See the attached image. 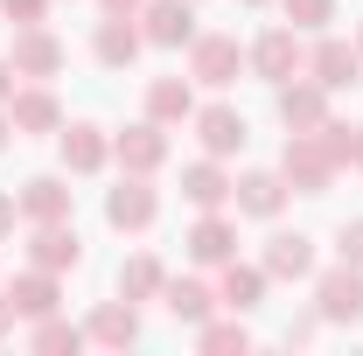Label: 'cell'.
I'll return each mask as SVG.
<instances>
[{
	"mask_svg": "<svg viewBox=\"0 0 363 356\" xmlns=\"http://www.w3.org/2000/svg\"><path fill=\"white\" fill-rule=\"evenodd\" d=\"M112 161L126 168V175H154L161 161H168V133H161V119H140L126 133H112Z\"/></svg>",
	"mask_w": 363,
	"mask_h": 356,
	"instance_id": "9c48e42d",
	"label": "cell"
},
{
	"mask_svg": "<svg viewBox=\"0 0 363 356\" xmlns=\"http://www.w3.org/2000/svg\"><path fill=\"white\" fill-rule=\"evenodd\" d=\"M7 133H14V119H7V105H0V147H7Z\"/></svg>",
	"mask_w": 363,
	"mask_h": 356,
	"instance_id": "8d00e7d4",
	"label": "cell"
},
{
	"mask_svg": "<svg viewBox=\"0 0 363 356\" xmlns=\"http://www.w3.org/2000/svg\"><path fill=\"white\" fill-rule=\"evenodd\" d=\"M259 301H266V266H238V259H224V279H217V308L252 314Z\"/></svg>",
	"mask_w": 363,
	"mask_h": 356,
	"instance_id": "7402d4cb",
	"label": "cell"
},
{
	"mask_svg": "<svg viewBox=\"0 0 363 356\" xmlns=\"http://www.w3.org/2000/svg\"><path fill=\"white\" fill-rule=\"evenodd\" d=\"M14 217H21V203H14V196H0V245H7V230H14Z\"/></svg>",
	"mask_w": 363,
	"mask_h": 356,
	"instance_id": "d6a6232c",
	"label": "cell"
},
{
	"mask_svg": "<svg viewBox=\"0 0 363 356\" xmlns=\"http://www.w3.org/2000/svg\"><path fill=\"white\" fill-rule=\"evenodd\" d=\"M238 70H245V49H238V35H196V43H189V77H196V84L224 91Z\"/></svg>",
	"mask_w": 363,
	"mask_h": 356,
	"instance_id": "52a82bcc",
	"label": "cell"
},
{
	"mask_svg": "<svg viewBox=\"0 0 363 356\" xmlns=\"http://www.w3.org/2000/svg\"><path fill=\"white\" fill-rule=\"evenodd\" d=\"M279 175H286V189H301V196H321L328 182L342 175V161H335V147H328V133H286V154H279Z\"/></svg>",
	"mask_w": 363,
	"mask_h": 356,
	"instance_id": "6da1fadb",
	"label": "cell"
},
{
	"mask_svg": "<svg viewBox=\"0 0 363 356\" xmlns=\"http://www.w3.org/2000/svg\"><path fill=\"white\" fill-rule=\"evenodd\" d=\"M7 98H14V63L0 56V105H7Z\"/></svg>",
	"mask_w": 363,
	"mask_h": 356,
	"instance_id": "d590c367",
	"label": "cell"
},
{
	"mask_svg": "<svg viewBox=\"0 0 363 356\" xmlns=\"http://www.w3.org/2000/svg\"><path fill=\"white\" fill-rule=\"evenodd\" d=\"M301 77H315L328 98H335V91H357L363 84V49L342 43V35H321V43L308 49V70H301Z\"/></svg>",
	"mask_w": 363,
	"mask_h": 356,
	"instance_id": "7a4b0ae2",
	"label": "cell"
},
{
	"mask_svg": "<svg viewBox=\"0 0 363 356\" xmlns=\"http://www.w3.org/2000/svg\"><path fill=\"white\" fill-rule=\"evenodd\" d=\"M279 7H286L294 28H328L335 21V0H279Z\"/></svg>",
	"mask_w": 363,
	"mask_h": 356,
	"instance_id": "f546056e",
	"label": "cell"
},
{
	"mask_svg": "<svg viewBox=\"0 0 363 356\" xmlns=\"http://www.w3.org/2000/svg\"><path fill=\"white\" fill-rule=\"evenodd\" d=\"M335 252H342L350 266H363V217H357V223H342V238H335Z\"/></svg>",
	"mask_w": 363,
	"mask_h": 356,
	"instance_id": "1f68e13d",
	"label": "cell"
},
{
	"mask_svg": "<svg viewBox=\"0 0 363 356\" xmlns=\"http://www.w3.org/2000/svg\"><path fill=\"white\" fill-rule=\"evenodd\" d=\"M286 196H294V189H286L279 168H252V175L230 182V203H238L245 217H279V210H286Z\"/></svg>",
	"mask_w": 363,
	"mask_h": 356,
	"instance_id": "7c38bea8",
	"label": "cell"
},
{
	"mask_svg": "<svg viewBox=\"0 0 363 356\" xmlns=\"http://www.w3.org/2000/svg\"><path fill=\"white\" fill-rule=\"evenodd\" d=\"M266 84H286V77H301L308 70V43H301V28L286 21V28H266L259 43H252V56H245Z\"/></svg>",
	"mask_w": 363,
	"mask_h": 356,
	"instance_id": "3957f363",
	"label": "cell"
},
{
	"mask_svg": "<svg viewBox=\"0 0 363 356\" xmlns=\"http://www.w3.org/2000/svg\"><path fill=\"white\" fill-rule=\"evenodd\" d=\"M196 140H203V154H245V140H252V126H245V112L238 105H203L196 112Z\"/></svg>",
	"mask_w": 363,
	"mask_h": 356,
	"instance_id": "4fadbf2b",
	"label": "cell"
},
{
	"mask_svg": "<svg viewBox=\"0 0 363 356\" xmlns=\"http://www.w3.org/2000/svg\"><path fill=\"white\" fill-rule=\"evenodd\" d=\"M279 119H286V133H315V126H328V91L308 77V84H279Z\"/></svg>",
	"mask_w": 363,
	"mask_h": 356,
	"instance_id": "9a60e30c",
	"label": "cell"
},
{
	"mask_svg": "<svg viewBox=\"0 0 363 356\" xmlns=\"http://www.w3.org/2000/svg\"><path fill=\"white\" fill-rule=\"evenodd\" d=\"M7 119H14V133H56L63 126V105H56L49 84H28V91L7 98Z\"/></svg>",
	"mask_w": 363,
	"mask_h": 356,
	"instance_id": "e0dca14e",
	"label": "cell"
},
{
	"mask_svg": "<svg viewBox=\"0 0 363 356\" xmlns=\"http://www.w3.org/2000/svg\"><path fill=\"white\" fill-rule=\"evenodd\" d=\"M147 119H161V126L196 119V91H189V77H154V84H147Z\"/></svg>",
	"mask_w": 363,
	"mask_h": 356,
	"instance_id": "d4e9b609",
	"label": "cell"
},
{
	"mask_svg": "<svg viewBox=\"0 0 363 356\" xmlns=\"http://www.w3.org/2000/svg\"><path fill=\"white\" fill-rule=\"evenodd\" d=\"M161 308L175 314V321H189V328H203V321L217 314V287H210V279H168V287H161Z\"/></svg>",
	"mask_w": 363,
	"mask_h": 356,
	"instance_id": "44dd1931",
	"label": "cell"
},
{
	"mask_svg": "<svg viewBox=\"0 0 363 356\" xmlns=\"http://www.w3.org/2000/svg\"><path fill=\"white\" fill-rule=\"evenodd\" d=\"M161 287H168V272H161V259H154V252H140V259H126V266H119V301H154V294H161Z\"/></svg>",
	"mask_w": 363,
	"mask_h": 356,
	"instance_id": "484cf974",
	"label": "cell"
},
{
	"mask_svg": "<svg viewBox=\"0 0 363 356\" xmlns=\"http://www.w3.org/2000/svg\"><path fill=\"white\" fill-rule=\"evenodd\" d=\"M133 21L154 49H189L196 43V0H147Z\"/></svg>",
	"mask_w": 363,
	"mask_h": 356,
	"instance_id": "5b68a950",
	"label": "cell"
},
{
	"mask_svg": "<svg viewBox=\"0 0 363 356\" xmlns=\"http://www.w3.org/2000/svg\"><path fill=\"white\" fill-rule=\"evenodd\" d=\"M14 203H21L28 223H63V217H70V182H63V175H35V182H21Z\"/></svg>",
	"mask_w": 363,
	"mask_h": 356,
	"instance_id": "ffe728a7",
	"label": "cell"
},
{
	"mask_svg": "<svg viewBox=\"0 0 363 356\" xmlns=\"http://www.w3.org/2000/svg\"><path fill=\"white\" fill-rule=\"evenodd\" d=\"M245 7H259V0H245Z\"/></svg>",
	"mask_w": 363,
	"mask_h": 356,
	"instance_id": "f35d334b",
	"label": "cell"
},
{
	"mask_svg": "<svg viewBox=\"0 0 363 356\" xmlns=\"http://www.w3.org/2000/svg\"><path fill=\"white\" fill-rule=\"evenodd\" d=\"M259 266H266V279H308V272H315V238H301V230H272Z\"/></svg>",
	"mask_w": 363,
	"mask_h": 356,
	"instance_id": "2e32d148",
	"label": "cell"
},
{
	"mask_svg": "<svg viewBox=\"0 0 363 356\" xmlns=\"http://www.w3.org/2000/svg\"><path fill=\"white\" fill-rule=\"evenodd\" d=\"M28 266L77 272V266H84V238H77V223H70V217H63V223H35V230H28Z\"/></svg>",
	"mask_w": 363,
	"mask_h": 356,
	"instance_id": "8992f818",
	"label": "cell"
},
{
	"mask_svg": "<svg viewBox=\"0 0 363 356\" xmlns=\"http://www.w3.org/2000/svg\"><path fill=\"white\" fill-rule=\"evenodd\" d=\"M0 14H7L14 28H35V21L49 14V0H0Z\"/></svg>",
	"mask_w": 363,
	"mask_h": 356,
	"instance_id": "4dcf8cb0",
	"label": "cell"
},
{
	"mask_svg": "<svg viewBox=\"0 0 363 356\" xmlns=\"http://www.w3.org/2000/svg\"><path fill=\"white\" fill-rule=\"evenodd\" d=\"M140 43H147V35L133 28V14H105L98 35H91V56H98L105 70H126V63L140 56Z\"/></svg>",
	"mask_w": 363,
	"mask_h": 356,
	"instance_id": "ac0fdd59",
	"label": "cell"
},
{
	"mask_svg": "<svg viewBox=\"0 0 363 356\" xmlns=\"http://www.w3.org/2000/svg\"><path fill=\"white\" fill-rule=\"evenodd\" d=\"M63 56H70V49L56 43V35H49L43 21H35V28H14V49H7V63H14V77H35V84L63 70Z\"/></svg>",
	"mask_w": 363,
	"mask_h": 356,
	"instance_id": "ba28073f",
	"label": "cell"
},
{
	"mask_svg": "<svg viewBox=\"0 0 363 356\" xmlns=\"http://www.w3.org/2000/svg\"><path fill=\"white\" fill-rule=\"evenodd\" d=\"M189 259H196V266H224V259H238V223H230L224 210H203V217L189 223Z\"/></svg>",
	"mask_w": 363,
	"mask_h": 356,
	"instance_id": "5bb4252c",
	"label": "cell"
},
{
	"mask_svg": "<svg viewBox=\"0 0 363 356\" xmlns=\"http://www.w3.org/2000/svg\"><path fill=\"white\" fill-rule=\"evenodd\" d=\"M182 196H189L196 210H224V203H230V175L217 168V154H203V161L182 168Z\"/></svg>",
	"mask_w": 363,
	"mask_h": 356,
	"instance_id": "603a6c76",
	"label": "cell"
},
{
	"mask_svg": "<svg viewBox=\"0 0 363 356\" xmlns=\"http://www.w3.org/2000/svg\"><path fill=\"white\" fill-rule=\"evenodd\" d=\"M357 49H363V21H357Z\"/></svg>",
	"mask_w": 363,
	"mask_h": 356,
	"instance_id": "74e56055",
	"label": "cell"
},
{
	"mask_svg": "<svg viewBox=\"0 0 363 356\" xmlns=\"http://www.w3.org/2000/svg\"><path fill=\"white\" fill-rule=\"evenodd\" d=\"M315 314L321 321H335V328H350V321H363V266H342L321 272L315 279Z\"/></svg>",
	"mask_w": 363,
	"mask_h": 356,
	"instance_id": "277c9868",
	"label": "cell"
},
{
	"mask_svg": "<svg viewBox=\"0 0 363 356\" xmlns=\"http://www.w3.org/2000/svg\"><path fill=\"white\" fill-rule=\"evenodd\" d=\"M98 7H105V14H140L147 0H98Z\"/></svg>",
	"mask_w": 363,
	"mask_h": 356,
	"instance_id": "e575fe53",
	"label": "cell"
},
{
	"mask_svg": "<svg viewBox=\"0 0 363 356\" xmlns=\"http://www.w3.org/2000/svg\"><path fill=\"white\" fill-rule=\"evenodd\" d=\"M196 343H203L210 356H245V350H252V335H245V321H238V314H230V321H203V328H196Z\"/></svg>",
	"mask_w": 363,
	"mask_h": 356,
	"instance_id": "4316f807",
	"label": "cell"
},
{
	"mask_svg": "<svg viewBox=\"0 0 363 356\" xmlns=\"http://www.w3.org/2000/svg\"><path fill=\"white\" fill-rule=\"evenodd\" d=\"M321 133H328V147H335V161H342V168H357V175H363V126H335V119H328Z\"/></svg>",
	"mask_w": 363,
	"mask_h": 356,
	"instance_id": "f1b7e54d",
	"label": "cell"
},
{
	"mask_svg": "<svg viewBox=\"0 0 363 356\" xmlns=\"http://www.w3.org/2000/svg\"><path fill=\"white\" fill-rule=\"evenodd\" d=\"M154 217H161V196L147 189V175H126L105 196V223H112V230H147Z\"/></svg>",
	"mask_w": 363,
	"mask_h": 356,
	"instance_id": "8fae6325",
	"label": "cell"
},
{
	"mask_svg": "<svg viewBox=\"0 0 363 356\" xmlns=\"http://www.w3.org/2000/svg\"><path fill=\"white\" fill-rule=\"evenodd\" d=\"M28 343H35V350H84V328H77V321H63V314H43V321H35V328H28Z\"/></svg>",
	"mask_w": 363,
	"mask_h": 356,
	"instance_id": "83f0119b",
	"label": "cell"
},
{
	"mask_svg": "<svg viewBox=\"0 0 363 356\" xmlns=\"http://www.w3.org/2000/svg\"><path fill=\"white\" fill-rule=\"evenodd\" d=\"M84 343H98V350H133V343H140V314H133V301H105V308L84 321Z\"/></svg>",
	"mask_w": 363,
	"mask_h": 356,
	"instance_id": "d6986e66",
	"label": "cell"
},
{
	"mask_svg": "<svg viewBox=\"0 0 363 356\" xmlns=\"http://www.w3.org/2000/svg\"><path fill=\"white\" fill-rule=\"evenodd\" d=\"M14 321H21V314H14V301H7V294H0V343L14 335Z\"/></svg>",
	"mask_w": 363,
	"mask_h": 356,
	"instance_id": "836d02e7",
	"label": "cell"
},
{
	"mask_svg": "<svg viewBox=\"0 0 363 356\" xmlns=\"http://www.w3.org/2000/svg\"><path fill=\"white\" fill-rule=\"evenodd\" d=\"M56 154H63L70 175H98V168L112 161V140H105V126L77 119V126H56Z\"/></svg>",
	"mask_w": 363,
	"mask_h": 356,
	"instance_id": "30bf717a",
	"label": "cell"
},
{
	"mask_svg": "<svg viewBox=\"0 0 363 356\" xmlns=\"http://www.w3.org/2000/svg\"><path fill=\"white\" fill-rule=\"evenodd\" d=\"M7 301H14V314H21V321H43V314H56V301H63V294H56V272L28 266L14 287H7Z\"/></svg>",
	"mask_w": 363,
	"mask_h": 356,
	"instance_id": "cb8c5ba5",
	"label": "cell"
}]
</instances>
